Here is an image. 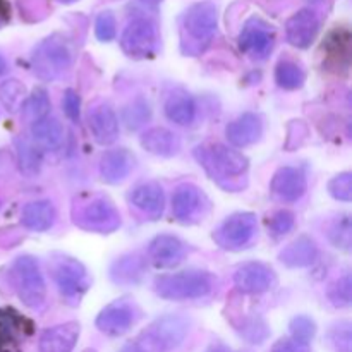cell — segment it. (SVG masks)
I'll return each instance as SVG.
<instances>
[{
    "mask_svg": "<svg viewBox=\"0 0 352 352\" xmlns=\"http://www.w3.org/2000/svg\"><path fill=\"white\" fill-rule=\"evenodd\" d=\"M64 112L74 122H79V117H81V98H79L78 93L74 89H65L64 93Z\"/></svg>",
    "mask_w": 352,
    "mask_h": 352,
    "instance_id": "obj_44",
    "label": "cell"
},
{
    "mask_svg": "<svg viewBox=\"0 0 352 352\" xmlns=\"http://www.w3.org/2000/svg\"><path fill=\"white\" fill-rule=\"evenodd\" d=\"M318 246L311 237L299 236L280 251L278 260L287 268H306L318 260Z\"/></svg>",
    "mask_w": 352,
    "mask_h": 352,
    "instance_id": "obj_25",
    "label": "cell"
},
{
    "mask_svg": "<svg viewBox=\"0 0 352 352\" xmlns=\"http://www.w3.org/2000/svg\"><path fill=\"white\" fill-rule=\"evenodd\" d=\"M117 33V23L116 16L110 10H103L98 14L95 23V34L100 41H112Z\"/></svg>",
    "mask_w": 352,
    "mask_h": 352,
    "instance_id": "obj_43",
    "label": "cell"
},
{
    "mask_svg": "<svg viewBox=\"0 0 352 352\" xmlns=\"http://www.w3.org/2000/svg\"><path fill=\"white\" fill-rule=\"evenodd\" d=\"M138 318H140V309L134 302L127 299H117L98 313L95 325L105 336L120 337L133 329Z\"/></svg>",
    "mask_w": 352,
    "mask_h": 352,
    "instance_id": "obj_12",
    "label": "cell"
},
{
    "mask_svg": "<svg viewBox=\"0 0 352 352\" xmlns=\"http://www.w3.org/2000/svg\"><path fill=\"white\" fill-rule=\"evenodd\" d=\"M351 232H352V227H351V219L349 215H342L339 219H336L332 222L329 229V239L330 243L333 244L336 248L339 250L351 251Z\"/></svg>",
    "mask_w": 352,
    "mask_h": 352,
    "instance_id": "obj_37",
    "label": "cell"
},
{
    "mask_svg": "<svg viewBox=\"0 0 352 352\" xmlns=\"http://www.w3.org/2000/svg\"><path fill=\"white\" fill-rule=\"evenodd\" d=\"M88 126L93 140L102 146L112 144L119 138V119L109 103L102 102L89 110Z\"/></svg>",
    "mask_w": 352,
    "mask_h": 352,
    "instance_id": "obj_21",
    "label": "cell"
},
{
    "mask_svg": "<svg viewBox=\"0 0 352 352\" xmlns=\"http://www.w3.org/2000/svg\"><path fill=\"white\" fill-rule=\"evenodd\" d=\"M10 21V6L7 0H0V28Z\"/></svg>",
    "mask_w": 352,
    "mask_h": 352,
    "instance_id": "obj_46",
    "label": "cell"
},
{
    "mask_svg": "<svg viewBox=\"0 0 352 352\" xmlns=\"http://www.w3.org/2000/svg\"><path fill=\"white\" fill-rule=\"evenodd\" d=\"M189 332V322L184 316L165 315L155 320L134 340L141 352H170L184 342Z\"/></svg>",
    "mask_w": 352,
    "mask_h": 352,
    "instance_id": "obj_6",
    "label": "cell"
},
{
    "mask_svg": "<svg viewBox=\"0 0 352 352\" xmlns=\"http://www.w3.org/2000/svg\"><path fill=\"white\" fill-rule=\"evenodd\" d=\"M52 278L58 289V294L69 306H78L82 296L91 287L88 270L76 258L67 254H55L52 260Z\"/></svg>",
    "mask_w": 352,
    "mask_h": 352,
    "instance_id": "obj_7",
    "label": "cell"
},
{
    "mask_svg": "<svg viewBox=\"0 0 352 352\" xmlns=\"http://www.w3.org/2000/svg\"><path fill=\"white\" fill-rule=\"evenodd\" d=\"M329 340L336 352H352V330L349 322L333 325L329 332Z\"/></svg>",
    "mask_w": 352,
    "mask_h": 352,
    "instance_id": "obj_40",
    "label": "cell"
},
{
    "mask_svg": "<svg viewBox=\"0 0 352 352\" xmlns=\"http://www.w3.org/2000/svg\"><path fill=\"white\" fill-rule=\"evenodd\" d=\"M34 333V323L14 308H0V352H21Z\"/></svg>",
    "mask_w": 352,
    "mask_h": 352,
    "instance_id": "obj_13",
    "label": "cell"
},
{
    "mask_svg": "<svg viewBox=\"0 0 352 352\" xmlns=\"http://www.w3.org/2000/svg\"><path fill=\"white\" fill-rule=\"evenodd\" d=\"M72 222L82 230L96 234H112L120 227V215L107 196L81 195L72 206Z\"/></svg>",
    "mask_w": 352,
    "mask_h": 352,
    "instance_id": "obj_4",
    "label": "cell"
},
{
    "mask_svg": "<svg viewBox=\"0 0 352 352\" xmlns=\"http://www.w3.org/2000/svg\"><path fill=\"white\" fill-rule=\"evenodd\" d=\"M6 71H7V62L6 58L2 57V54H0V76L6 74Z\"/></svg>",
    "mask_w": 352,
    "mask_h": 352,
    "instance_id": "obj_48",
    "label": "cell"
},
{
    "mask_svg": "<svg viewBox=\"0 0 352 352\" xmlns=\"http://www.w3.org/2000/svg\"><path fill=\"white\" fill-rule=\"evenodd\" d=\"M320 16L313 9H301L289 17L285 24V38L296 48L311 47L320 33Z\"/></svg>",
    "mask_w": 352,
    "mask_h": 352,
    "instance_id": "obj_17",
    "label": "cell"
},
{
    "mask_svg": "<svg viewBox=\"0 0 352 352\" xmlns=\"http://www.w3.org/2000/svg\"><path fill=\"white\" fill-rule=\"evenodd\" d=\"M289 330H291L292 340H296V342L299 344H305V346H309V342H311L316 336V323L315 320H311L309 316L299 315L291 320Z\"/></svg>",
    "mask_w": 352,
    "mask_h": 352,
    "instance_id": "obj_39",
    "label": "cell"
},
{
    "mask_svg": "<svg viewBox=\"0 0 352 352\" xmlns=\"http://www.w3.org/2000/svg\"><path fill=\"white\" fill-rule=\"evenodd\" d=\"M64 126L55 117L47 116L45 119L31 124V138L41 151L60 150V146L64 144Z\"/></svg>",
    "mask_w": 352,
    "mask_h": 352,
    "instance_id": "obj_28",
    "label": "cell"
},
{
    "mask_svg": "<svg viewBox=\"0 0 352 352\" xmlns=\"http://www.w3.org/2000/svg\"><path fill=\"white\" fill-rule=\"evenodd\" d=\"M74 47L67 36L54 33L41 40L31 55V67L41 81H55L72 65Z\"/></svg>",
    "mask_w": 352,
    "mask_h": 352,
    "instance_id": "obj_3",
    "label": "cell"
},
{
    "mask_svg": "<svg viewBox=\"0 0 352 352\" xmlns=\"http://www.w3.org/2000/svg\"><path fill=\"white\" fill-rule=\"evenodd\" d=\"M188 254V248L179 237L170 234H160L148 246V260L155 268L168 270L182 263Z\"/></svg>",
    "mask_w": 352,
    "mask_h": 352,
    "instance_id": "obj_15",
    "label": "cell"
},
{
    "mask_svg": "<svg viewBox=\"0 0 352 352\" xmlns=\"http://www.w3.org/2000/svg\"><path fill=\"white\" fill-rule=\"evenodd\" d=\"M206 198L201 189L195 184H181L172 196V213L181 223H191L203 215Z\"/></svg>",
    "mask_w": 352,
    "mask_h": 352,
    "instance_id": "obj_18",
    "label": "cell"
},
{
    "mask_svg": "<svg viewBox=\"0 0 352 352\" xmlns=\"http://www.w3.org/2000/svg\"><path fill=\"white\" fill-rule=\"evenodd\" d=\"M26 100V88L17 79H7L0 85V102L9 112H17Z\"/></svg>",
    "mask_w": 352,
    "mask_h": 352,
    "instance_id": "obj_36",
    "label": "cell"
},
{
    "mask_svg": "<svg viewBox=\"0 0 352 352\" xmlns=\"http://www.w3.org/2000/svg\"><path fill=\"white\" fill-rule=\"evenodd\" d=\"M146 272V260L140 253H127L117 258L110 267V278L117 285L140 284Z\"/></svg>",
    "mask_w": 352,
    "mask_h": 352,
    "instance_id": "obj_27",
    "label": "cell"
},
{
    "mask_svg": "<svg viewBox=\"0 0 352 352\" xmlns=\"http://www.w3.org/2000/svg\"><path fill=\"white\" fill-rule=\"evenodd\" d=\"M52 103L50 98H48L47 91L43 88L33 89L30 96L24 100L23 107H21V112H23V117L28 120V122H38V120L45 119L47 116H50Z\"/></svg>",
    "mask_w": 352,
    "mask_h": 352,
    "instance_id": "obj_32",
    "label": "cell"
},
{
    "mask_svg": "<svg viewBox=\"0 0 352 352\" xmlns=\"http://www.w3.org/2000/svg\"><path fill=\"white\" fill-rule=\"evenodd\" d=\"M236 330L250 344H261L270 336L267 323L260 316H246L244 320H241L239 325H236Z\"/></svg>",
    "mask_w": 352,
    "mask_h": 352,
    "instance_id": "obj_35",
    "label": "cell"
},
{
    "mask_svg": "<svg viewBox=\"0 0 352 352\" xmlns=\"http://www.w3.org/2000/svg\"><path fill=\"white\" fill-rule=\"evenodd\" d=\"M272 352H311V351H309V346L296 342V340H292L291 337H285V339L277 340V342L274 344Z\"/></svg>",
    "mask_w": 352,
    "mask_h": 352,
    "instance_id": "obj_45",
    "label": "cell"
},
{
    "mask_svg": "<svg viewBox=\"0 0 352 352\" xmlns=\"http://www.w3.org/2000/svg\"><path fill=\"white\" fill-rule=\"evenodd\" d=\"M16 148L21 170L30 175L38 174L41 167V162H43V151L33 141H28L24 138H17Z\"/></svg>",
    "mask_w": 352,
    "mask_h": 352,
    "instance_id": "obj_33",
    "label": "cell"
},
{
    "mask_svg": "<svg viewBox=\"0 0 352 352\" xmlns=\"http://www.w3.org/2000/svg\"><path fill=\"white\" fill-rule=\"evenodd\" d=\"M195 158L220 188L239 191L246 186L243 177L250 168V160L241 151L220 143L203 144L195 148Z\"/></svg>",
    "mask_w": 352,
    "mask_h": 352,
    "instance_id": "obj_1",
    "label": "cell"
},
{
    "mask_svg": "<svg viewBox=\"0 0 352 352\" xmlns=\"http://www.w3.org/2000/svg\"><path fill=\"white\" fill-rule=\"evenodd\" d=\"M294 222H296L294 213L289 212V210H278V212H275L274 215L268 219L267 226L268 229H270L272 236L282 237L285 236V234L291 232L292 227H294Z\"/></svg>",
    "mask_w": 352,
    "mask_h": 352,
    "instance_id": "obj_42",
    "label": "cell"
},
{
    "mask_svg": "<svg viewBox=\"0 0 352 352\" xmlns=\"http://www.w3.org/2000/svg\"><path fill=\"white\" fill-rule=\"evenodd\" d=\"M55 219H57V212H55L54 203L48 199H40V201H31L24 206L21 223L28 230L45 232L54 227Z\"/></svg>",
    "mask_w": 352,
    "mask_h": 352,
    "instance_id": "obj_29",
    "label": "cell"
},
{
    "mask_svg": "<svg viewBox=\"0 0 352 352\" xmlns=\"http://www.w3.org/2000/svg\"><path fill=\"white\" fill-rule=\"evenodd\" d=\"M263 136V119L254 112H246L226 127V138L234 148H246Z\"/></svg>",
    "mask_w": 352,
    "mask_h": 352,
    "instance_id": "obj_22",
    "label": "cell"
},
{
    "mask_svg": "<svg viewBox=\"0 0 352 352\" xmlns=\"http://www.w3.org/2000/svg\"><path fill=\"white\" fill-rule=\"evenodd\" d=\"M119 352H141V351L138 349V347H136V344H134V342H131V344H127V346H124L122 349H120Z\"/></svg>",
    "mask_w": 352,
    "mask_h": 352,
    "instance_id": "obj_47",
    "label": "cell"
},
{
    "mask_svg": "<svg viewBox=\"0 0 352 352\" xmlns=\"http://www.w3.org/2000/svg\"><path fill=\"white\" fill-rule=\"evenodd\" d=\"M219 26V10L212 2L189 7L181 17V47L186 55H199L210 47Z\"/></svg>",
    "mask_w": 352,
    "mask_h": 352,
    "instance_id": "obj_2",
    "label": "cell"
},
{
    "mask_svg": "<svg viewBox=\"0 0 352 352\" xmlns=\"http://www.w3.org/2000/svg\"><path fill=\"white\" fill-rule=\"evenodd\" d=\"M329 299L336 308H347L352 302V282L351 275L344 274L342 277L337 278L329 287Z\"/></svg>",
    "mask_w": 352,
    "mask_h": 352,
    "instance_id": "obj_38",
    "label": "cell"
},
{
    "mask_svg": "<svg viewBox=\"0 0 352 352\" xmlns=\"http://www.w3.org/2000/svg\"><path fill=\"white\" fill-rule=\"evenodd\" d=\"M277 284L274 268L261 261H248L237 267L234 274V285L244 294H263Z\"/></svg>",
    "mask_w": 352,
    "mask_h": 352,
    "instance_id": "obj_14",
    "label": "cell"
},
{
    "mask_svg": "<svg viewBox=\"0 0 352 352\" xmlns=\"http://www.w3.org/2000/svg\"><path fill=\"white\" fill-rule=\"evenodd\" d=\"M141 146L151 155L162 158L175 157L181 150V140L167 127H151L141 136Z\"/></svg>",
    "mask_w": 352,
    "mask_h": 352,
    "instance_id": "obj_26",
    "label": "cell"
},
{
    "mask_svg": "<svg viewBox=\"0 0 352 352\" xmlns=\"http://www.w3.org/2000/svg\"><path fill=\"white\" fill-rule=\"evenodd\" d=\"M165 116L177 126H191L198 116L195 98L186 91H174L165 102Z\"/></svg>",
    "mask_w": 352,
    "mask_h": 352,
    "instance_id": "obj_30",
    "label": "cell"
},
{
    "mask_svg": "<svg viewBox=\"0 0 352 352\" xmlns=\"http://www.w3.org/2000/svg\"><path fill=\"white\" fill-rule=\"evenodd\" d=\"M239 50L254 60H265L275 47V30L261 17H251L239 34Z\"/></svg>",
    "mask_w": 352,
    "mask_h": 352,
    "instance_id": "obj_11",
    "label": "cell"
},
{
    "mask_svg": "<svg viewBox=\"0 0 352 352\" xmlns=\"http://www.w3.org/2000/svg\"><path fill=\"white\" fill-rule=\"evenodd\" d=\"M58 2H62V3H72V2H76V0H58Z\"/></svg>",
    "mask_w": 352,
    "mask_h": 352,
    "instance_id": "obj_50",
    "label": "cell"
},
{
    "mask_svg": "<svg viewBox=\"0 0 352 352\" xmlns=\"http://www.w3.org/2000/svg\"><path fill=\"white\" fill-rule=\"evenodd\" d=\"M129 203L150 220H158L165 208L164 189L158 182H143L129 192Z\"/></svg>",
    "mask_w": 352,
    "mask_h": 352,
    "instance_id": "obj_23",
    "label": "cell"
},
{
    "mask_svg": "<svg viewBox=\"0 0 352 352\" xmlns=\"http://www.w3.org/2000/svg\"><path fill=\"white\" fill-rule=\"evenodd\" d=\"M120 48L127 57L144 60L157 54L158 28L148 17H136L124 28L120 34Z\"/></svg>",
    "mask_w": 352,
    "mask_h": 352,
    "instance_id": "obj_10",
    "label": "cell"
},
{
    "mask_svg": "<svg viewBox=\"0 0 352 352\" xmlns=\"http://www.w3.org/2000/svg\"><path fill=\"white\" fill-rule=\"evenodd\" d=\"M136 158L126 148H116V150L103 151L100 157V175L107 184H119L126 181L133 172Z\"/></svg>",
    "mask_w": 352,
    "mask_h": 352,
    "instance_id": "obj_20",
    "label": "cell"
},
{
    "mask_svg": "<svg viewBox=\"0 0 352 352\" xmlns=\"http://www.w3.org/2000/svg\"><path fill=\"white\" fill-rule=\"evenodd\" d=\"M14 287L23 305L30 309H41L47 298V285L40 265L30 254L16 258L12 265Z\"/></svg>",
    "mask_w": 352,
    "mask_h": 352,
    "instance_id": "obj_8",
    "label": "cell"
},
{
    "mask_svg": "<svg viewBox=\"0 0 352 352\" xmlns=\"http://www.w3.org/2000/svg\"><path fill=\"white\" fill-rule=\"evenodd\" d=\"M275 81H277V85L280 88L292 91V89H299L305 85L306 72L294 60L282 58L277 64V67H275Z\"/></svg>",
    "mask_w": 352,
    "mask_h": 352,
    "instance_id": "obj_31",
    "label": "cell"
},
{
    "mask_svg": "<svg viewBox=\"0 0 352 352\" xmlns=\"http://www.w3.org/2000/svg\"><path fill=\"white\" fill-rule=\"evenodd\" d=\"M306 189H308L306 174L298 167H280L270 182L272 195L284 203L299 201L306 195Z\"/></svg>",
    "mask_w": 352,
    "mask_h": 352,
    "instance_id": "obj_16",
    "label": "cell"
},
{
    "mask_svg": "<svg viewBox=\"0 0 352 352\" xmlns=\"http://www.w3.org/2000/svg\"><path fill=\"white\" fill-rule=\"evenodd\" d=\"M143 3H146L150 7H157L160 3V0H143Z\"/></svg>",
    "mask_w": 352,
    "mask_h": 352,
    "instance_id": "obj_49",
    "label": "cell"
},
{
    "mask_svg": "<svg viewBox=\"0 0 352 352\" xmlns=\"http://www.w3.org/2000/svg\"><path fill=\"white\" fill-rule=\"evenodd\" d=\"M155 292L167 301H189L212 294L215 277L205 270H186L155 278Z\"/></svg>",
    "mask_w": 352,
    "mask_h": 352,
    "instance_id": "obj_5",
    "label": "cell"
},
{
    "mask_svg": "<svg viewBox=\"0 0 352 352\" xmlns=\"http://www.w3.org/2000/svg\"><path fill=\"white\" fill-rule=\"evenodd\" d=\"M327 69L333 72H347L351 65V31L347 28H336L323 41Z\"/></svg>",
    "mask_w": 352,
    "mask_h": 352,
    "instance_id": "obj_19",
    "label": "cell"
},
{
    "mask_svg": "<svg viewBox=\"0 0 352 352\" xmlns=\"http://www.w3.org/2000/svg\"><path fill=\"white\" fill-rule=\"evenodd\" d=\"M329 192L337 201L349 203L352 199V174L342 172L329 181Z\"/></svg>",
    "mask_w": 352,
    "mask_h": 352,
    "instance_id": "obj_41",
    "label": "cell"
},
{
    "mask_svg": "<svg viewBox=\"0 0 352 352\" xmlns=\"http://www.w3.org/2000/svg\"><path fill=\"white\" fill-rule=\"evenodd\" d=\"M258 232V220L254 213L239 212L227 217L213 232V241L226 251H241L253 243Z\"/></svg>",
    "mask_w": 352,
    "mask_h": 352,
    "instance_id": "obj_9",
    "label": "cell"
},
{
    "mask_svg": "<svg viewBox=\"0 0 352 352\" xmlns=\"http://www.w3.org/2000/svg\"><path fill=\"white\" fill-rule=\"evenodd\" d=\"M81 327L76 322L62 323V325L47 329L40 337V352H72L79 339Z\"/></svg>",
    "mask_w": 352,
    "mask_h": 352,
    "instance_id": "obj_24",
    "label": "cell"
},
{
    "mask_svg": "<svg viewBox=\"0 0 352 352\" xmlns=\"http://www.w3.org/2000/svg\"><path fill=\"white\" fill-rule=\"evenodd\" d=\"M151 119V109L148 100L143 96L134 98L126 109L122 110V120L129 131H138Z\"/></svg>",
    "mask_w": 352,
    "mask_h": 352,
    "instance_id": "obj_34",
    "label": "cell"
}]
</instances>
